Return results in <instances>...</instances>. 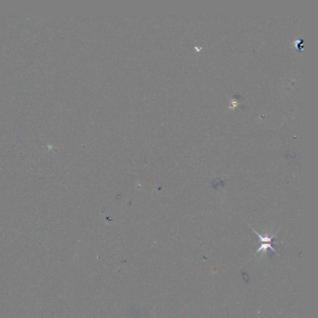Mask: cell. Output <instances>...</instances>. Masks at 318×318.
I'll return each mask as SVG.
<instances>
[{
	"mask_svg": "<svg viewBox=\"0 0 318 318\" xmlns=\"http://www.w3.org/2000/svg\"><path fill=\"white\" fill-rule=\"evenodd\" d=\"M268 248H270V249H271L273 250V251L276 252V251H275V250L274 249V248L272 246V245L270 244V243H262V244H261V246L260 247V248L257 250V253L259 252H260L261 250H263V251L266 252V251H267V249Z\"/></svg>",
	"mask_w": 318,
	"mask_h": 318,
	"instance_id": "2",
	"label": "cell"
},
{
	"mask_svg": "<svg viewBox=\"0 0 318 318\" xmlns=\"http://www.w3.org/2000/svg\"><path fill=\"white\" fill-rule=\"evenodd\" d=\"M252 229L253 231L257 234V235H258L259 238L260 239V241H261L262 243H263V242H272V239H274V238H275L276 234H277V232H278V231H277L274 235H272L271 237H268V236H262V235H261L260 234H259L257 232V231H255V230H254L253 228H252Z\"/></svg>",
	"mask_w": 318,
	"mask_h": 318,
	"instance_id": "1",
	"label": "cell"
}]
</instances>
